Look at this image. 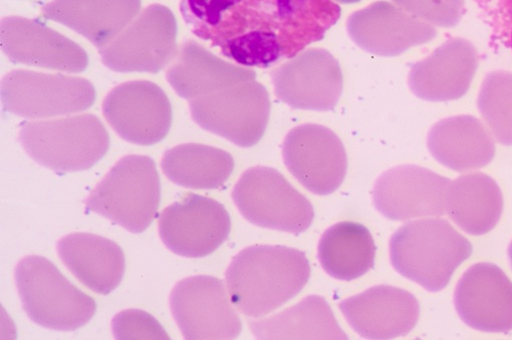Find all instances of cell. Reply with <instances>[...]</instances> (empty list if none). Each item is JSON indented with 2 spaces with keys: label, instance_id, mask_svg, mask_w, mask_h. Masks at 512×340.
I'll return each instance as SVG.
<instances>
[{
  "label": "cell",
  "instance_id": "cell-37",
  "mask_svg": "<svg viewBox=\"0 0 512 340\" xmlns=\"http://www.w3.org/2000/svg\"><path fill=\"white\" fill-rule=\"evenodd\" d=\"M508 257H509V260H510V263L512 266V242L510 243L509 248H508Z\"/></svg>",
  "mask_w": 512,
  "mask_h": 340
},
{
  "label": "cell",
  "instance_id": "cell-20",
  "mask_svg": "<svg viewBox=\"0 0 512 340\" xmlns=\"http://www.w3.org/2000/svg\"><path fill=\"white\" fill-rule=\"evenodd\" d=\"M477 66L474 46L464 39H453L412 67L409 87L424 101L459 100L469 91Z\"/></svg>",
  "mask_w": 512,
  "mask_h": 340
},
{
  "label": "cell",
  "instance_id": "cell-4",
  "mask_svg": "<svg viewBox=\"0 0 512 340\" xmlns=\"http://www.w3.org/2000/svg\"><path fill=\"white\" fill-rule=\"evenodd\" d=\"M160 200V177L154 160L129 155L122 158L91 193L86 208L139 234L156 218Z\"/></svg>",
  "mask_w": 512,
  "mask_h": 340
},
{
  "label": "cell",
  "instance_id": "cell-13",
  "mask_svg": "<svg viewBox=\"0 0 512 340\" xmlns=\"http://www.w3.org/2000/svg\"><path fill=\"white\" fill-rule=\"evenodd\" d=\"M105 119L123 140L152 146L172 125V108L164 91L149 81H133L114 88L103 103Z\"/></svg>",
  "mask_w": 512,
  "mask_h": 340
},
{
  "label": "cell",
  "instance_id": "cell-34",
  "mask_svg": "<svg viewBox=\"0 0 512 340\" xmlns=\"http://www.w3.org/2000/svg\"><path fill=\"white\" fill-rule=\"evenodd\" d=\"M306 4V0H278L279 15L282 19L295 16Z\"/></svg>",
  "mask_w": 512,
  "mask_h": 340
},
{
  "label": "cell",
  "instance_id": "cell-18",
  "mask_svg": "<svg viewBox=\"0 0 512 340\" xmlns=\"http://www.w3.org/2000/svg\"><path fill=\"white\" fill-rule=\"evenodd\" d=\"M454 304L473 329L501 333L512 330V281L496 265L478 263L459 280Z\"/></svg>",
  "mask_w": 512,
  "mask_h": 340
},
{
  "label": "cell",
  "instance_id": "cell-32",
  "mask_svg": "<svg viewBox=\"0 0 512 340\" xmlns=\"http://www.w3.org/2000/svg\"><path fill=\"white\" fill-rule=\"evenodd\" d=\"M413 17L436 27L453 28L461 20L463 0H393Z\"/></svg>",
  "mask_w": 512,
  "mask_h": 340
},
{
  "label": "cell",
  "instance_id": "cell-24",
  "mask_svg": "<svg viewBox=\"0 0 512 340\" xmlns=\"http://www.w3.org/2000/svg\"><path fill=\"white\" fill-rule=\"evenodd\" d=\"M427 144L440 164L458 173L484 168L495 155L491 133L472 116L441 120L430 130Z\"/></svg>",
  "mask_w": 512,
  "mask_h": 340
},
{
  "label": "cell",
  "instance_id": "cell-31",
  "mask_svg": "<svg viewBox=\"0 0 512 340\" xmlns=\"http://www.w3.org/2000/svg\"><path fill=\"white\" fill-rule=\"evenodd\" d=\"M222 53L241 67L267 68L283 55L284 48L276 33L253 31L239 35L221 47Z\"/></svg>",
  "mask_w": 512,
  "mask_h": 340
},
{
  "label": "cell",
  "instance_id": "cell-22",
  "mask_svg": "<svg viewBox=\"0 0 512 340\" xmlns=\"http://www.w3.org/2000/svg\"><path fill=\"white\" fill-rule=\"evenodd\" d=\"M255 78L253 70L223 61L195 41L179 47L166 73L172 89L189 102Z\"/></svg>",
  "mask_w": 512,
  "mask_h": 340
},
{
  "label": "cell",
  "instance_id": "cell-28",
  "mask_svg": "<svg viewBox=\"0 0 512 340\" xmlns=\"http://www.w3.org/2000/svg\"><path fill=\"white\" fill-rule=\"evenodd\" d=\"M162 170L174 184L189 189H218L234 169L232 156L218 148L202 144H183L168 150Z\"/></svg>",
  "mask_w": 512,
  "mask_h": 340
},
{
  "label": "cell",
  "instance_id": "cell-8",
  "mask_svg": "<svg viewBox=\"0 0 512 340\" xmlns=\"http://www.w3.org/2000/svg\"><path fill=\"white\" fill-rule=\"evenodd\" d=\"M178 26L173 13L152 5L109 45L99 49L102 63L117 73L157 74L178 53Z\"/></svg>",
  "mask_w": 512,
  "mask_h": 340
},
{
  "label": "cell",
  "instance_id": "cell-30",
  "mask_svg": "<svg viewBox=\"0 0 512 340\" xmlns=\"http://www.w3.org/2000/svg\"><path fill=\"white\" fill-rule=\"evenodd\" d=\"M477 107L494 139L512 146V73H490L482 84Z\"/></svg>",
  "mask_w": 512,
  "mask_h": 340
},
{
  "label": "cell",
  "instance_id": "cell-16",
  "mask_svg": "<svg viewBox=\"0 0 512 340\" xmlns=\"http://www.w3.org/2000/svg\"><path fill=\"white\" fill-rule=\"evenodd\" d=\"M0 39L4 53L15 63L75 74L83 73L89 66L83 48L37 21L5 18Z\"/></svg>",
  "mask_w": 512,
  "mask_h": 340
},
{
  "label": "cell",
  "instance_id": "cell-23",
  "mask_svg": "<svg viewBox=\"0 0 512 340\" xmlns=\"http://www.w3.org/2000/svg\"><path fill=\"white\" fill-rule=\"evenodd\" d=\"M67 268L87 287L107 295L121 283L126 267L123 249L114 241L92 233H73L58 243Z\"/></svg>",
  "mask_w": 512,
  "mask_h": 340
},
{
  "label": "cell",
  "instance_id": "cell-36",
  "mask_svg": "<svg viewBox=\"0 0 512 340\" xmlns=\"http://www.w3.org/2000/svg\"><path fill=\"white\" fill-rule=\"evenodd\" d=\"M337 2L345 5H351L361 2V0H337Z\"/></svg>",
  "mask_w": 512,
  "mask_h": 340
},
{
  "label": "cell",
  "instance_id": "cell-9",
  "mask_svg": "<svg viewBox=\"0 0 512 340\" xmlns=\"http://www.w3.org/2000/svg\"><path fill=\"white\" fill-rule=\"evenodd\" d=\"M96 100L86 79L17 70L2 80V103L13 115L28 119L66 116L90 109Z\"/></svg>",
  "mask_w": 512,
  "mask_h": 340
},
{
  "label": "cell",
  "instance_id": "cell-5",
  "mask_svg": "<svg viewBox=\"0 0 512 340\" xmlns=\"http://www.w3.org/2000/svg\"><path fill=\"white\" fill-rule=\"evenodd\" d=\"M16 281L23 307L37 324L74 331L95 315L97 304L42 256H27L17 265Z\"/></svg>",
  "mask_w": 512,
  "mask_h": 340
},
{
  "label": "cell",
  "instance_id": "cell-26",
  "mask_svg": "<svg viewBox=\"0 0 512 340\" xmlns=\"http://www.w3.org/2000/svg\"><path fill=\"white\" fill-rule=\"evenodd\" d=\"M249 326L259 339H348L329 303L316 295L278 315L250 321Z\"/></svg>",
  "mask_w": 512,
  "mask_h": 340
},
{
  "label": "cell",
  "instance_id": "cell-12",
  "mask_svg": "<svg viewBox=\"0 0 512 340\" xmlns=\"http://www.w3.org/2000/svg\"><path fill=\"white\" fill-rule=\"evenodd\" d=\"M283 155L289 171L313 194L330 195L346 178L345 146L331 129L322 125L306 124L290 131Z\"/></svg>",
  "mask_w": 512,
  "mask_h": 340
},
{
  "label": "cell",
  "instance_id": "cell-29",
  "mask_svg": "<svg viewBox=\"0 0 512 340\" xmlns=\"http://www.w3.org/2000/svg\"><path fill=\"white\" fill-rule=\"evenodd\" d=\"M244 0H181L180 13L199 39L222 47L229 39L238 7Z\"/></svg>",
  "mask_w": 512,
  "mask_h": 340
},
{
  "label": "cell",
  "instance_id": "cell-10",
  "mask_svg": "<svg viewBox=\"0 0 512 340\" xmlns=\"http://www.w3.org/2000/svg\"><path fill=\"white\" fill-rule=\"evenodd\" d=\"M170 307L188 340L234 339L242 329L222 280L208 275L185 278L173 288Z\"/></svg>",
  "mask_w": 512,
  "mask_h": 340
},
{
  "label": "cell",
  "instance_id": "cell-25",
  "mask_svg": "<svg viewBox=\"0 0 512 340\" xmlns=\"http://www.w3.org/2000/svg\"><path fill=\"white\" fill-rule=\"evenodd\" d=\"M503 197L497 183L484 173H471L452 181L446 213L463 231L478 236L490 232L499 222Z\"/></svg>",
  "mask_w": 512,
  "mask_h": 340
},
{
  "label": "cell",
  "instance_id": "cell-2",
  "mask_svg": "<svg viewBox=\"0 0 512 340\" xmlns=\"http://www.w3.org/2000/svg\"><path fill=\"white\" fill-rule=\"evenodd\" d=\"M471 253V243L444 219L409 222L390 241L396 271L430 292L443 290Z\"/></svg>",
  "mask_w": 512,
  "mask_h": 340
},
{
  "label": "cell",
  "instance_id": "cell-27",
  "mask_svg": "<svg viewBox=\"0 0 512 340\" xmlns=\"http://www.w3.org/2000/svg\"><path fill=\"white\" fill-rule=\"evenodd\" d=\"M376 246L362 224L341 222L329 228L319 243V259L333 278L352 281L373 268Z\"/></svg>",
  "mask_w": 512,
  "mask_h": 340
},
{
  "label": "cell",
  "instance_id": "cell-35",
  "mask_svg": "<svg viewBox=\"0 0 512 340\" xmlns=\"http://www.w3.org/2000/svg\"><path fill=\"white\" fill-rule=\"evenodd\" d=\"M505 18L508 21L509 39L512 48V0H501Z\"/></svg>",
  "mask_w": 512,
  "mask_h": 340
},
{
  "label": "cell",
  "instance_id": "cell-15",
  "mask_svg": "<svg viewBox=\"0 0 512 340\" xmlns=\"http://www.w3.org/2000/svg\"><path fill=\"white\" fill-rule=\"evenodd\" d=\"M451 182L426 168L401 165L378 178L373 191L374 204L390 220L443 216Z\"/></svg>",
  "mask_w": 512,
  "mask_h": 340
},
{
  "label": "cell",
  "instance_id": "cell-6",
  "mask_svg": "<svg viewBox=\"0 0 512 340\" xmlns=\"http://www.w3.org/2000/svg\"><path fill=\"white\" fill-rule=\"evenodd\" d=\"M232 198L241 215L262 228L300 234L311 227L315 218L311 202L270 167L245 171Z\"/></svg>",
  "mask_w": 512,
  "mask_h": 340
},
{
  "label": "cell",
  "instance_id": "cell-11",
  "mask_svg": "<svg viewBox=\"0 0 512 340\" xmlns=\"http://www.w3.org/2000/svg\"><path fill=\"white\" fill-rule=\"evenodd\" d=\"M230 229V216L221 203L192 193L164 209L159 220L165 246L186 258L212 254L227 240Z\"/></svg>",
  "mask_w": 512,
  "mask_h": 340
},
{
  "label": "cell",
  "instance_id": "cell-7",
  "mask_svg": "<svg viewBox=\"0 0 512 340\" xmlns=\"http://www.w3.org/2000/svg\"><path fill=\"white\" fill-rule=\"evenodd\" d=\"M189 109L202 129L250 148L266 134L271 100L265 86L253 80L190 101Z\"/></svg>",
  "mask_w": 512,
  "mask_h": 340
},
{
  "label": "cell",
  "instance_id": "cell-21",
  "mask_svg": "<svg viewBox=\"0 0 512 340\" xmlns=\"http://www.w3.org/2000/svg\"><path fill=\"white\" fill-rule=\"evenodd\" d=\"M141 0H53L42 16L68 27L101 49L140 14Z\"/></svg>",
  "mask_w": 512,
  "mask_h": 340
},
{
  "label": "cell",
  "instance_id": "cell-14",
  "mask_svg": "<svg viewBox=\"0 0 512 340\" xmlns=\"http://www.w3.org/2000/svg\"><path fill=\"white\" fill-rule=\"evenodd\" d=\"M272 79L277 97L294 109L331 111L343 93L340 64L323 49L301 53L277 69Z\"/></svg>",
  "mask_w": 512,
  "mask_h": 340
},
{
  "label": "cell",
  "instance_id": "cell-19",
  "mask_svg": "<svg viewBox=\"0 0 512 340\" xmlns=\"http://www.w3.org/2000/svg\"><path fill=\"white\" fill-rule=\"evenodd\" d=\"M340 308L352 328L367 339H393L407 335L420 316V306L410 292L379 285L346 299Z\"/></svg>",
  "mask_w": 512,
  "mask_h": 340
},
{
  "label": "cell",
  "instance_id": "cell-1",
  "mask_svg": "<svg viewBox=\"0 0 512 340\" xmlns=\"http://www.w3.org/2000/svg\"><path fill=\"white\" fill-rule=\"evenodd\" d=\"M306 254L286 246L260 245L242 250L226 272L232 304L244 315L263 317L296 297L308 284Z\"/></svg>",
  "mask_w": 512,
  "mask_h": 340
},
{
  "label": "cell",
  "instance_id": "cell-17",
  "mask_svg": "<svg viewBox=\"0 0 512 340\" xmlns=\"http://www.w3.org/2000/svg\"><path fill=\"white\" fill-rule=\"evenodd\" d=\"M348 34L358 47L370 54L396 57L429 43L437 31L395 4L377 2L349 18Z\"/></svg>",
  "mask_w": 512,
  "mask_h": 340
},
{
  "label": "cell",
  "instance_id": "cell-3",
  "mask_svg": "<svg viewBox=\"0 0 512 340\" xmlns=\"http://www.w3.org/2000/svg\"><path fill=\"white\" fill-rule=\"evenodd\" d=\"M19 138L35 162L58 173L89 170L110 148L107 129L91 114L27 122Z\"/></svg>",
  "mask_w": 512,
  "mask_h": 340
},
{
  "label": "cell",
  "instance_id": "cell-33",
  "mask_svg": "<svg viewBox=\"0 0 512 340\" xmlns=\"http://www.w3.org/2000/svg\"><path fill=\"white\" fill-rule=\"evenodd\" d=\"M112 326L116 339H170L152 315L138 309L120 312L114 317Z\"/></svg>",
  "mask_w": 512,
  "mask_h": 340
}]
</instances>
